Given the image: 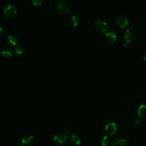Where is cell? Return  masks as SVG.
I'll return each mask as SVG.
<instances>
[{
  "label": "cell",
  "instance_id": "52a82bcc",
  "mask_svg": "<svg viewBox=\"0 0 146 146\" xmlns=\"http://www.w3.org/2000/svg\"><path fill=\"white\" fill-rule=\"evenodd\" d=\"M116 22L119 27L123 28L127 25L128 23V19L126 16L122 15L119 16L116 18Z\"/></svg>",
  "mask_w": 146,
  "mask_h": 146
},
{
  "label": "cell",
  "instance_id": "8992f818",
  "mask_svg": "<svg viewBox=\"0 0 146 146\" xmlns=\"http://www.w3.org/2000/svg\"><path fill=\"white\" fill-rule=\"evenodd\" d=\"M105 39L107 43L111 44H113L116 42L117 36L115 33L112 32H108L106 34Z\"/></svg>",
  "mask_w": 146,
  "mask_h": 146
},
{
  "label": "cell",
  "instance_id": "5b68a950",
  "mask_svg": "<svg viewBox=\"0 0 146 146\" xmlns=\"http://www.w3.org/2000/svg\"><path fill=\"white\" fill-rule=\"evenodd\" d=\"M53 141L59 145H62L66 143L67 136L64 134H58L53 137Z\"/></svg>",
  "mask_w": 146,
  "mask_h": 146
},
{
  "label": "cell",
  "instance_id": "7402d4cb",
  "mask_svg": "<svg viewBox=\"0 0 146 146\" xmlns=\"http://www.w3.org/2000/svg\"><path fill=\"white\" fill-rule=\"evenodd\" d=\"M143 59L146 61V52H145L144 53V54L143 55Z\"/></svg>",
  "mask_w": 146,
  "mask_h": 146
},
{
  "label": "cell",
  "instance_id": "44dd1931",
  "mask_svg": "<svg viewBox=\"0 0 146 146\" xmlns=\"http://www.w3.org/2000/svg\"><path fill=\"white\" fill-rule=\"evenodd\" d=\"M141 119H139V118H137V119H136V120H135V123L136 124H140V123H141Z\"/></svg>",
  "mask_w": 146,
  "mask_h": 146
},
{
  "label": "cell",
  "instance_id": "e0dca14e",
  "mask_svg": "<svg viewBox=\"0 0 146 146\" xmlns=\"http://www.w3.org/2000/svg\"><path fill=\"white\" fill-rule=\"evenodd\" d=\"M15 51L16 53L17 54H22L24 51V48L23 47V46H21V45H18L17 46L15 47Z\"/></svg>",
  "mask_w": 146,
  "mask_h": 146
},
{
  "label": "cell",
  "instance_id": "9c48e42d",
  "mask_svg": "<svg viewBox=\"0 0 146 146\" xmlns=\"http://www.w3.org/2000/svg\"><path fill=\"white\" fill-rule=\"evenodd\" d=\"M1 54L4 58H10L14 56V54L11 49L8 47H3L1 50Z\"/></svg>",
  "mask_w": 146,
  "mask_h": 146
},
{
  "label": "cell",
  "instance_id": "603a6c76",
  "mask_svg": "<svg viewBox=\"0 0 146 146\" xmlns=\"http://www.w3.org/2000/svg\"><path fill=\"white\" fill-rule=\"evenodd\" d=\"M18 146H24V145H18Z\"/></svg>",
  "mask_w": 146,
  "mask_h": 146
},
{
  "label": "cell",
  "instance_id": "3957f363",
  "mask_svg": "<svg viewBox=\"0 0 146 146\" xmlns=\"http://www.w3.org/2000/svg\"><path fill=\"white\" fill-rule=\"evenodd\" d=\"M96 30L102 33H107L109 30V25L102 20H98L95 23Z\"/></svg>",
  "mask_w": 146,
  "mask_h": 146
},
{
  "label": "cell",
  "instance_id": "7c38bea8",
  "mask_svg": "<svg viewBox=\"0 0 146 146\" xmlns=\"http://www.w3.org/2000/svg\"><path fill=\"white\" fill-rule=\"evenodd\" d=\"M80 19L79 17L76 14H72L68 19V23L72 26H76L79 23Z\"/></svg>",
  "mask_w": 146,
  "mask_h": 146
},
{
  "label": "cell",
  "instance_id": "8fae6325",
  "mask_svg": "<svg viewBox=\"0 0 146 146\" xmlns=\"http://www.w3.org/2000/svg\"><path fill=\"white\" fill-rule=\"evenodd\" d=\"M34 141V138L33 136L27 135L25 136L22 139V143L26 146H30L33 144Z\"/></svg>",
  "mask_w": 146,
  "mask_h": 146
},
{
  "label": "cell",
  "instance_id": "ba28073f",
  "mask_svg": "<svg viewBox=\"0 0 146 146\" xmlns=\"http://www.w3.org/2000/svg\"><path fill=\"white\" fill-rule=\"evenodd\" d=\"M124 38L127 43L132 42L135 38V34L133 31L130 29H126L124 32Z\"/></svg>",
  "mask_w": 146,
  "mask_h": 146
},
{
  "label": "cell",
  "instance_id": "30bf717a",
  "mask_svg": "<svg viewBox=\"0 0 146 146\" xmlns=\"http://www.w3.org/2000/svg\"><path fill=\"white\" fill-rule=\"evenodd\" d=\"M129 143L125 139H116L112 143V146H128Z\"/></svg>",
  "mask_w": 146,
  "mask_h": 146
},
{
  "label": "cell",
  "instance_id": "5bb4252c",
  "mask_svg": "<svg viewBox=\"0 0 146 146\" xmlns=\"http://www.w3.org/2000/svg\"><path fill=\"white\" fill-rule=\"evenodd\" d=\"M7 42L13 45H17L19 42V38L15 35H10L7 36Z\"/></svg>",
  "mask_w": 146,
  "mask_h": 146
},
{
  "label": "cell",
  "instance_id": "7a4b0ae2",
  "mask_svg": "<svg viewBox=\"0 0 146 146\" xmlns=\"http://www.w3.org/2000/svg\"><path fill=\"white\" fill-rule=\"evenodd\" d=\"M3 13L7 18H11L15 15L17 13V10L15 5L10 3L3 8Z\"/></svg>",
  "mask_w": 146,
  "mask_h": 146
},
{
  "label": "cell",
  "instance_id": "277c9868",
  "mask_svg": "<svg viewBox=\"0 0 146 146\" xmlns=\"http://www.w3.org/2000/svg\"><path fill=\"white\" fill-rule=\"evenodd\" d=\"M118 127L117 125L114 122H111L108 123L105 127V131L110 136L114 135L117 131Z\"/></svg>",
  "mask_w": 146,
  "mask_h": 146
},
{
  "label": "cell",
  "instance_id": "ac0fdd59",
  "mask_svg": "<svg viewBox=\"0 0 146 146\" xmlns=\"http://www.w3.org/2000/svg\"><path fill=\"white\" fill-rule=\"evenodd\" d=\"M0 33L2 34H7L8 33V29L6 26H2L0 27Z\"/></svg>",
  "mask_w": 146,
  "mask_h": 146
},
{
  "label": "cell",
  "instance_id": "9a60e30c",
  "mask_svg": "<svg viewBox=\"0 0 146 146\" xmlns=\"http://www.w3.org/2000/svg\"><path fill=\"white\" fill-rule=\"evenodd\" d=\"M69 141L75 145H78L80 143V139L76 135H72L69 138Z\"/></svg>",
  "mask_w": 146,
  "mask_h": 146
},
{
  "label": "cell",
  "instance_id": "2e32d148",
  "mask_svg": "<svg viewBox=\"0 0 146 146\" xmlns=\"http://www.w3.org/2000/svg\"><path fill=\"white\" fill-rule=\"evenodd\" d=\"M100 143L103 146H106L108 143V139L106 135H103L100 139Z\"/></svg>",
  "mask_w": 146,
  "mask_h": 146
},
{
  "label": "cell",
  "instance_id": "6da1fadb",
  "mask_svg": "<svg viewBox=\"0 0 146 146\" xmlns=\"http://www.w3.org/2000/svg\"><path fill=\"white\" fill-rule=\"evenodd\" d=\"M55 8L58 13L61 15L67 14L70 11V6L66 1L63 0L57 1L55 3Z\"/></svg>",
  "mask_w": 146,
  "mask_h": 146
},
{
  "label": "cell",
  "instance_id": "d6986e66",
  "mask_svg": "<svg viewBox=\"0 0 146 146\" xmlns=\"http://www.w3.org/2000/svg\"><path fill=\"white\" fill-rule=\"evenodd\" d=\"M32 2L35 6H39L43 3V1L42 0H32Z\"/></svg>",
  "mask_w": 146,
  "mask_h": 146
},
{
  "label": "cell",
  "instance_id": "4fadbf2b",
  "mask_svg": "<svg viewBox=\"0 0 146 146\" xmlns=\"http://www.w3.org/2000/svg\"><path fill=\"white\" fill-rule=\"evenodd\" d=\"M138 115L141 118L146 119V104H141L138 108Z\"/></svg>",
  "mask_w": 146,
  "mask_h": 146
},
{
  "label": "cell",
  "instance_id": "ffe728a7",
  "mask_svg": "<svg viewBox=\"0 0 146 146\" xmlns=\"http://www.w3.org/2000/svg\"><path fill=\"white\" fill-rule=\"evenodd\" d=\"M63 134L64 135H67L69 132V128L68 127H64L63 129Z\"/></svg>",
  "mask_w": 146,
  "mask_h": 146
}]
</instances>
